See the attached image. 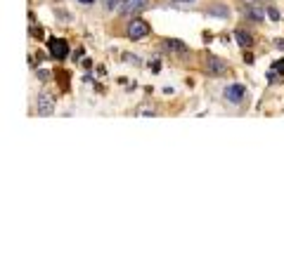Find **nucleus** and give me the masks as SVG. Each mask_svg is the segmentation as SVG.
Segmentation results:
<instances>
[{"label":"nucleus","instance_id":"13","mask_svg":"<svg viewBox=\"0 0 284 264\" xmlns=\"http://www.w3.org/2000/svg\"><path fill=\"white\" fill-rule=\"evenodd\" d=\"M107 10H114V7H121V0H102Z\"/></svg>","mask_w":284,"mask_h":264},{"label":"nucleus","instance_id":"4","mask_svg":"<svg viewBox=\"0 0 284 264\" xmlns=\"http://www.w3.org/2000/svg\"><path fill=\"white\" fill-rule=\"evenodd\" d=\"M206 71L211 75H228V64L223 62V59H218L216 54H208L206 57Z\"/></svg>","mask_w":284,"mask_h":264},{"label":"nucleus","instance_id":"12","mask_svg":"<svg viewBox=\"0 0 284 264\" xmlns=\"http://www.w3.org/2000/svg\"><path fill=\"white\" fill-rule=\"evenodd\" d=\"M268 17H270L273 21H280V19H282V17H280V10H277V7H268Z\"/></svg>","mask_w":284,"mask_h":264},{"label":"nucleus","instance_id":"18","mask_svg":"<svg viewBox=\"0 0 284 264\" xmlns=\"http://www.w3.org/2000/svg\"><path fill=\"white\" fill-rule=\"evenodd\" d=\"M123 2H126V0H121V5H123Z\"/></svg>","mask_w":284,"mask_h":264},{"label":"nucleus","instance_id":"15","mask_svg":"<svg viewBox=\"0 0 284 264\" xmlns=\"http://www.w3.org/2000/svg\"><path fill=\"white\" fill-rule=\"evenodd\" d=\"M47 74H50V71H45V69H41V71H38V78H41V80H45V78H47Z\"/></svg>","mask_w":284,"mask_h":264},{"label":"nucleus","instance_id":"11","mask_svg":"<svg viewBox=\"0 0 284 264\" xmlns=\"http://www.w3.org/2000/svg\"><path fill=\"white\" fill-rule=\"evenodd\" d=\"M275 74H277V75L284 74V59H280V62L273 64V69L268 71V80H275Z\"/></svg>","mask_w":284,"mask_h":264},{"label":"nucleus","instance_id":"14","mask_svg":"<svg viewBox=\"0 0 284 264\" xmlns=\"http://www.w3.org/2000/svg\"><path fill=\"white\" fill-rule=\"evenodd\" d=\"M173 5H189V2H194V0H171Z\"/></svg>","mask_w":284,"mask_h":264},{"label":"nucleus","instance_id":"2","mask_svg":"<svg viewBox=\"0 0 284 264\" xmlns=\"http://www.w3.org/2000/svg\"><path fill=\"white\" fill-rule=\"evenodd\" d=\"M149 36V24L142 19H133L128 24V38L131 40H142V38H147Z\"/></svg>","mask_w":284,"mask_h":264},{"label":"nucleus","instance_id":"16","mask_svg":"<svg viewBox=\"0 0 284 264\" xmlns=\"http://www.w3.org/2000/svg\"><path fill=\"white\" fill-rule=\"evenodd\" d=\"M78 2H81V5H93L95 0H78Z\"/></svg>","mask_w":284,"mask_h":264},{"label":"nucleus","instance_id":"6","mask_svg":"<svg viewBox=\"0 0 284 264\" xmlns=\"http://www.w3.org/2000/svg\"><path fill=\"white\" fill-rule=\"evenodd\" d=\"M52 109H55L52 97L47 95V92H41V95H38V113H41V116H50Z\"/></svg>","mask_w":284,"mask_h":264},{"label":"nucleus","instance_id":"17","mask_svg":"<svg viewBox=\"0 0 284 264\" xmlns=\"http://www.w3.org/2000/svg\"><path fill=\"white\" fill-rule=\"evenodd\" d=\"M277 47H280V50H284V40H277Z\"/></svg>","mask_w":284,"mask_h":264},{"label":"nucleus","instance_id":"1","mask_svg":"<svg viewBox=\"0 0 284 264\" xmlns=\"http://www.w3.org/2000/svg\"><path fill=\"white\" fill-rule=\"evenodd\" d=\"M223 97H225V102H230V104H241L244 97H246V87L241 83H232L223 90Z\"/></svg>","mask_w":284,"mask_h":264},{"label":"nucleus","instance_id":"7","mask_svg":"<svg viewBox=\"0 0 284 264\" xmlns=\"http://www.w3.org/2000/svg\"><path fill=\"white\" fill-rule=\"evenodd\" d=\"M208 17H216V19H228L230 17V7L228 5H211L206 10Z\"/></svg>","mask_w":284,"mask_h":264},{"label":"nucleus","instance_id":"5","mask_svg":"<svg viewBox=\"0 0 284 264\" xmlns=\"http://www.w3.org/2000/svg\"><path fill=\"white\" fill-rule=\"evenodd\" d=\"M147 7H149V0H126L119 10H121V14L131 17V14H138V12L147 10Z\"/></svg>","mask_w":284,"mask_h":264},{"label":"nucleus","instance_id":"3","mask_svg":"<svg viewBox=\"0 0 284 264\" xmlns=\"http://www.w3.org/2000/svg\"><path fill=\"white\" fill-rule=\"evenodd\" d=\"M47 47H50V54H52L55 59H66V54H69L66 40L64 38H57V36H52V38L47 40Z\"/></svg>","mask_w":284,"mask_h":264},{"label":"nucleus","instance_id":"8","mask_svg":"<svg viewBox=\"0 0 284 264\" xmlns=\"http://www.w3.org/2000/svg\"><path fill=\"white\" fill-rule=\"evenodd\" d=\"M235 38H237V42H239L241 47H246V50L253 45V36L249 31H244V29H237V31H235Z\"/></svg>","mask_w":284,"mask_h":264},{"label":"nucleus","instance_id":"10","mask_svg":"<svg viewBox=\"0 0 284 264\" xmlns=\"http://www.w3.org/2000/svg\"><path fill=\"white\" fill-rule=\"evenodd\" d=\"M244 12L249 14V19L251 21H263V10L258 5H244Z\"/></svg>","mask_w":284,"mask_h":264},{"label":"nucleus","instance_id":"9","mask_svg":"<svg viewBox=\"0 0 284 264\" xmlns=\"http://www.w3.org/2000/svg\"><path fill=\"white\" fill-rule=\"evenodd\" d=\"M164 47L166 50H171V52L180 54V52H187V45L180 40H173V38H168V40H164Z\"/></svg>","mask_w":284,"mask_h":264}]
</instances>
